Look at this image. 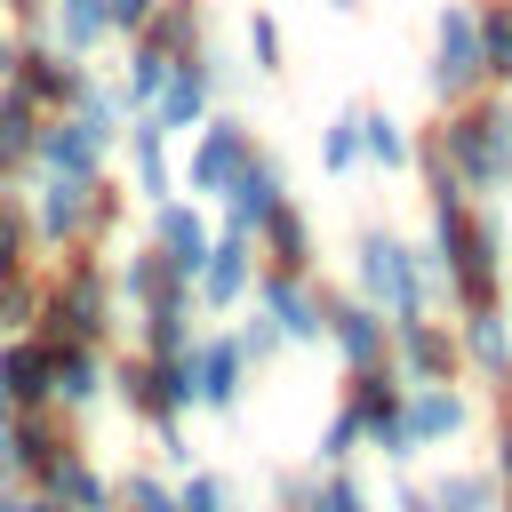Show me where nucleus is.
Returning a JSON list of instances; mask_svg holds the SVG:
<instances>
[{
    "mask_svg": "<svg viewBox=\"0 0 512 512\" xmlns=\"http://www.w3.org/2000/svg\"><path fill=\"white\" fill-rule=\"evenodd\" d=\"M472 352H480L488 376H512V344H504V312H496V304L472 312Z\"/></svg>",
    "mask_w": 512,
    "mask_h": 512,
    "instance_id": "nucleus-28",
    "label": "nucleus"
},
{
    "mask_svg": "<svg viewBox=\"0 0 512 512\" xmlns=\"http://www.w3.org/2000/svg\"><path fill=\"white\" fill-rule=\"evenodd\" d=\"M168 72H176V56H168V48H152V40L136 32V56H128V104H136V112H152V96L168 88Z\"/></svg>",
    "mask_w": 512,
    "mask_h": 512,
    "instance_id": "nucleus-21",
    "label": "nucleus"
},
{
    "mask_svg": "<svg viewBox=\"0 0 512 512\" xmlns=\"http://www.w3.org/2000/svg\"><path fill=\"white\" fill-rule=\"evenodd\" d=\"M8 64H16V40H8V32H0V80H8Z\"/></svg>",
    "mask_w": 512,
    "mask_h": 512,
    "instance_id": "nucleus-42",
    "label": "nucleus"
},
{
    "mask_svg": "<svg viewBox=\"0 0 512 512\" xmlns=\"http://www.w3.org/2000/svg\"><path fill=\"white\" fill-rule=\"evenodd\" d=\"M200 112H208V72L184 56V64L168 72V88L152 96V120H160V136H168V128H200Z\"/></svg>",
    "mask_w": 512,
    "mask_h": 512,
    "instance_id": "nucleus-10",
    "label": "nucleus"
},
{
    "mask_svg": "<svg viewBox=\"0 0 512 512\" xmlns=\"http://www.w3.org/2000/svg\"><path fill=\"white\" fill-rule=\"evenodd\" d=\"M272 344H280V328H272V320H248V336H240V352H256V360H264Z\"/></svg>",
    "mask_w": 512,
    "mask_h": 512,
    "instance_id": "nucleus-38",
    "label": "nucleus"
},
{
    "mask_svg": "<svg viewBox=\"0 0 512 512\" xmlns=\"http://www.w3.org/2000/svg\"><path fill=\"white\" fill-rule=\"evenodd\" d=\"M504 176H512V144H504Z\"/></svg>",
    "mask_w": 512,
    "mask_h": 512,
    "instance_id": "nucleus-45",
    "label": "nucleus"
},
{
    "mask_svg": "<svg viewBox=\"0 0 512 512\" xmlns=\"http://www.w3.org/2000/svg\"><path fill=\"white\" fill-rule=\"evenodd\" d=\"M72 96H80V128H88L96 144H112V128H120V96H112V88H88V80H80Z\"/></svg>",
    "mask_w": 512,
    "mask_h": 512,
    "instance_id": "nucleus-31",
    "label": "nucleus"
},
{
    "mask_svg": "<svg viewBox=\"0 0 512 512\" xmlns=\"http://www.w3.org/2000/svg\"><path fill=\"white\" fill-rule=\"evenodd\" d=\"M240 360H248V352H240L232 336L200 344V360H192V400H200V408H232V400H240Z\"/></svg>",
    "mask_w": 512,
    "mask_h": 512,
    "instance_id": "nucleus-9",
    "label": "nucleus"
},
{
    "mask_svg": "<svg viewBox=\"0 0 512 512\" xmlns=\"http://www.w3.org/2000/svg\"><path fill=\"white\" fill-rule=\"evenodd\" d=\"M400 512H432V496H416V488H400Z\"/></svg>",
    "mask_w": 512,
    "mask_h": 512,
    "instance_id": "nucleus-41",
    "label": "nucleus"
},
{
    "mask_svg": "<svg viewBox=\"0 0 512 512\" xmlns=\"http://www.w3.org/2000/svg\"><path fill=\"white\" fill-rule=\"evenodd\" d=\"M504 144H512V112H464L456 128H448V144H440V160H456L472 184H496L504 176Z\"/></svg>",
    "mask_w": 512,
    "mask_h": 512,
    "instance_id": "nucleus-2",
    "label": "nucleus"
},
{
    "mask_svg": "<svg viewBox=\"0 0 512 512\" xmlns=\"http://www.w3.org/2000/svg\"><path fill=\"white\" fill-rule=\"evenodd\" d=\"M40 480H48V496H64L72 512H104V480H96L80 456H48V464H40Z\"/></svg>",
    "mask_w": 512,
    "mask_h": 512,
    "instance_id": "nucleus-19",
    "label": "nucleus"
},
{
    "mask_svg": "<svg viewBox=\"0 0 512 512\" xmlns=\"http://www.w3.org/2000/svg\"><path fill=\"white\" fill-rule=\"evenodd\" d=\"M0 168H8V160H0Z\"/></svg>",
    "mask_w": 512,
    "mask_h": 512,
    "instance_id": "nucleus-46",
    "label": "nucleus"
},
{
    "mask_svg": "<svg viewBox=\"0 0 512 512\" xmlns=\"http://www.w3.org/2000/svg\"><path fill=\"white\" fill-rule=\"evenodd\" d=\"M104 32H112V8L104 0H56V48L64 56H88Z\"/></svg>",
    "mask_w": 512,
    "mask_h": 512,
    "instance_id": "nucleus-17",
    "label": "nucleus"
},
{
    "mask_svg": "<svg viewBox=\"0 0 512 512\" xmlns=\"http://www.w3.org/2000/svg\"><path fill=\"white\" fill-rule=\"evenodd\" d=\"M360 288H368L376 304H392V320L424 312V280H416L408 248H400V240H384V232H368V240H360Z\"/></svg>",
    "mask_w": 512,
    "mask_h": 512,
    "instance_id": "nucleus-3",
    "label": "nucleus"
},
{
    "mask_svg": "<svg viewBox=\"0 0 512 512\" xmlns=\"http://www.w3.org/2000/svg\"><path fill=\"white\" fill-rule=\"evenodd\" d=\"M8 80H16L32 104H72V88H80V64H72L64 48H16Z\"/></svg>",
    "mask_w": 512,
    "mask_h": 512,
    "instance_id": "nucleus-4",
    "label": "nucleus"
},
{
    "mask_svg": "<svg viewBox=\"0 0 512 512\" xmlns=\"http://www.w3.org/2000/svg\"><path fill=\"white\" fill-rule=\"evenodd\" d=\"M400 352H408V368H416L424 384H440V376H448V344L424 328V312H408V320H400Z\"/></svg>",
    "mask_w": 512,
    "mask_h": 512,
    "instance_id": "nucleus-26",
    "label": "nucleus"
},
{
    "mask_svg": "<svg viewBox=\"0 0 512 512\" xmlns=\"http://www.w3.org/2000/svg\"><path fill=\"white\" fill-rule=\"evenodd\" d=\"M496 464H504V472H512V424H504V448H496Z\"/></svg>",
    "mask_w": 512,
    "mask_h": 512,
    "instance_id": "nucleus-43",
    "label": "nucleus"
},
{
    "mask_svg": "<svg viewBox=\"0 0 512 512\" xmlns=\"http://www.w3.org/2000/svg\"><path fill=\"white\" fill-rule=\"evenodd\" d=\"M328 328H336V344H344V360H352V368H368V360L384 352V320H376L368 304H344Z\"/></svg>",
    "mask_w": 512,
    "mask_h": 512,
    "instance_id": "nucleus-23",
    "label": "nucleus"
},
{
    "mask_svg": "<svg viewBox=\"0 0 512 512\" xmlns=\"http://www.w3.org/2000/svg\"><path fill=\"white\" fill-rule=\"evenodd\" d=\"M464 432V400L456 392H440V384H424L408 408H400V448H424V440H456Z\"/></svg>",
    "mask_w": 512,
    "mask_h": 512,
    "instance_id": "nucleus-7",
    "label": "nucleus"
},
{
    "mask_svg": "<svg viewBox=\"0 0 512 512\" xmlns=\"http://www.w3.org/2000/svg\"><path fill=\"white\" fill-rule=\"evenodd\" d=\"M352 416H360V432H368L384 456H408V448H400V392H392V376H376V360L360 368V400H352Z\"/></svg>",
    "mask_w": 512,
    "mask_h": 512,
    "instance_id": "nucleus-6",
    "label": "nucleus"
},
{
    "mask_svg": "<svg viewBox=\"0 0 512 512\" xmlns=\"http://www.w3.org/2000/svg\"><path fill=\"white\" fill-rule=\"evenodd\" d=\"M32 136H40V104L8 80V96H0V160H24V152H32Z\"/></svg>",
    "mask_w": 512,
    "mask_h": 512,
    "instance_id": "nucleus-24",
    "label": "nucleus"
},
{
    "mask_svg": "<svg viewBox=\"0 0 512 512\" xmlns=\"http://www.w3.org/2000/svg\"><path fill=\"white\" fill-rule=\"evenodd\" d=\"M8 272H16V216L0 208V280H8Z\"/></svg>",
    "mask_w": 512,
    "mask_h": 512,
    "instance_id": "nucleus-40",
    "label": "nucleus"
},
{
    "mask_svg": "<svg viewBox=\"0 0 512 512\" xmlns=\"http://www.w3.org/2000/svg\"><path fill=\"white\" fill-rule=\"evenodd\" d=\"M176 512H232V488H224V480H208V472H192V480H184V496H176Z\"/></svg>",
    "mask_w": 512,
    "mask_h": 512,
    "instance_id": "nucleus-34",
    "label": "nucleus"
},
{
    "mask_svg": "<svg viewBox=\"0 0 512 512\" xmlns=\"http://www.w3.org/2000/svg\"><path fill=\"white\" fill-rule=\"evenodd\" d=\"M312 512H368V496H360V480H344V472H336V480L312 496Z\"/></svg>",
    "mask_w": 512,
    "mask_h": 512,
    "instance_id": "nucleus-35",
    "label": "nucleus"
},
{
    "mask_svg": "<svg viewBox=\"0 0 512 512\" xmlns=\"http://www.w3.org/2000/svg\"><path fill=\"white\" fill-rule=\"evenodd\" d=\"M104 8H112V24H128V32H136V24H144L160 0H104Z\"/></svg>",
    "mask_w": 512,
    "mask_h": 512,
    "instance_id": "nucleus-39",
    "label": "nucleus"
},
{
    "mask_svg": "<svg viewBox=\"0 0 512 512\" xmlns=\"http://www.w3.org/2000/svg\"><path fill=\"white\" fill-rule=\"evenodd\" d=\"M128 504H136V512H176V496H168L160 480H144V472H128Z\"/></svg>",
    "mask_w": 512,
    "mask_h": 512,
    "instance_id": "nucleus-37",
    "label": "nucleus"
},
{
    "mask_svg": "<svg viewBox=\"0 0 512 512\" xmlns=\"http://www.w3.org/2000/svg\"><path fill=\"white\" fill-rule=\"evenodd\" d=\"M488 504H496V480H480V472L440 480V512H488Z\"/></svg>",
    "mask_w": 512,
    "mask_h": 512,
    "instance_id": "nucleus-32",
    "label": "nucleus"
},
{
    "mask_svg": "<svg viewBox=\"0 0 512 512\" xmlns=\"http://www.w3.org/2000/svg\"><path fill=\"white\" fill-rule=\"evenodd\" d=\"M352 440H360V416L344 408V416L328 424V440H320V456H328V464H344V456H352Z\"/></svg>",
    "mask_w": 512,
    "mask_h": 512,
    "instance_id": "nucleus-36",
    "label": "nucleus"
},
{
    "mask_svg": "<svg viewBox=\"0 0 512 512\" xmlns=\"http://www.w3.org/2000/svg\"><path fill=\"white\" fill-rule=\"evenodd\" d=\"M128 296H144V304H184V296H176V272H168L160 256H128Z\"/></svg>",
    "mask_w": 512,
    "mask_h": 512,
    "instance_id": "nucleus-30",
    "label": "nucleus"
},
{
    "mask_svg": "<svg viewBox=\"0 0 512 512\" xmlns=\"http://www.w3.org/2000/svg\"><path fill=\"white\" fill-rule=\"evenodd\" d=\"M240 288H248V232L232 224V232L208 240V256H200V296H208V304H232Z\"/></svg>",
    "mask_w": 512,
    "mask_h": 512,
    "instance_id": "nucleus-11",
    "label": "nucleus"
},
{
    "mask_svg": "<svg viewBox=\"0 0 512 512\" xmlns=\"http://www.w3.org/2000/svg\"><path fill=\"white\" fill-rule=\"evenodd\" d=\"M240 160H248V128L240 120H208L200 144H192V192H224Z\"/></svg>",
    "mask_w": 512,
    "mask_h": 512,
    "instance_id": "nucleus-5",
    "label": "nucleus"
},
{
    "mask_svg": "<svg viewBox=\"0 0 512 512\" xmlns=\"http://www.w3.org/2000/svg\"><path fill=\"white\" fill-rule=\"evenodd\" d=\"M200 256H208V224H200L192 208H160V264H168L176 280H192Z\"/></svg>",
    "mask_w": 512,
    "mask_h": 512,
    "instance_id": "nucleus-14",
    "label": "nucleus"
},
{
    "mask_svg": "<svg viewBox=\"0 0 512 512\" xmlns=\"http://www.w3.org/2000/svg\"><path fill=\"white\" fill-rule=\"evenodd\" d=\"M248 56H256V72H280V24H272V8H248Z\"/></svg>",
    "mask_w": 512,
    "mask_h": 512,
    "instance_id": "nucleus-33",
    "label": "nucleus"
},
{
    "mask_svg": "<svg viewBox=\"0 0 512 512\" xmlns=\"http://www.w3.org/2000/svg\"><path fill=\"white\" fill-rule=\"evenodd\" d=\"M472 24H480V80H512V0L472 8Z\"/></svg>",
    "mask_w": 512,
    "mask_h": 512,
    "instance_id": "nucleus-18",
    "label": "nucleus"
},
{
    "mask_svg": "<svg viewBox=\"0 0 512 512\" xmlns=\"http://www.w3.org/2000/svg\"><path fill=\"white\" fill-rule=\"evenodd\" d=\"M80 216H88V176H56V168H48V184H40V232L64 240Z\"/></svg>",
    "mask_w": 512,
    "mask_h": 512,
    "instance_id": "nucleus-16",
    "label": "nucleus"
},
{
    "mask_svg": "<svg viewBox=\"0 0 512 512\" xmlns=\"http://www.w3.org/2000/svg\"><path fill=\"white\" fill-rule=\"evenodd\" d=\"M256 296H264V320H272L280 336H296V344H312V336H320V304L296 288V272H272Z\"/></svg>",
    "mask_w": 512,
    "mask_h": 512,
    "instance_id": "nucleus-12",
    "label": "nucleus"
},
{
    "mask_svg": "<svg viewBox=\"0 0 512 512\" xmlns=\"http://www.w3.org/2000/svg\"><path fill=\"white\" fill-rule=\"evenodd\" d=\"M264 232H272V256H280V272H304V264H312V232H304V216H296L288 200L264 216Z\"/></svg>",
    "mask_w": 512,
    "mask_h": 512,
    "instance_id": "nucleus-25",
    "label": "nucleus"
},
{
    "mask_svg": "<svg viewBox=\"0 0 512 512\" xmlns=\"http://www.w3.org/2000/svg\"><path fill=\"white\" fill-rule=\"evenodd\" d=\"M104 384H96V352L88 344H56L48 352V400H72V408H88Z\"/></svg>",
    "mask_w": 512,
    "mask_h": 512,
    "instance_id": "nucleus-15",
    "label": "nucleus"
},
{
    "mask_svg": "<svg viewBox=\"0 0 512 512\" xmlns=\"http://www.w3.org/2000/svg\"><path fill=\"white\" fill-rule=\"evenodd\" d=\"M320 160H328L336 176H344V168L360 160V104H344V112H336V120L320 128Z\"/></svg>",
    "mask_w": 512,
    "mask_h": 512,
    "instance_id": "nucleus-29",
    "label": "nucleus"
},
{
    "mask_svg": "<svg viewBox=\"0 0 512 512\" xmlns=\"http://www.w3.org/2000/svg\"><path fill=\"white\" fill-rule=\"evenodd\" d=\"M48 352H56V344H16V352H0V392H8V400H48Z\"/></svg>",
    "mask_w": 512,
    "mask_h": 512,
    "instance_id": "nucleus-20",
    "label": "nucleus"
},
{
    "mask_svg": "<svg viewBox=\"0 0 512 512\" xmlns=\"http://www.w3.org/2000/svg\"><path fill=\"white\" fill-rule=\"evenodd\" d=\"M224 192H232V224H240V232H256V224L280 208V168L248 152V160L232 168V184H224Z\"/></svg>",
    "mask_w": 512,
    "mask_h": 512,
    "instance_id": "nucleus-8",
    "label": "nucleus"
},
{
    "mask_svg": "<svg viewBox=\"0 0 512 512\" xmlns=\"http://www.w3.org/2000/svg\"><path fill=\"white\" fill-rule=\"evenodd\" d=\"M128 160H136V184L160 200L168 192V152H160V120H144V128H128Z\"/></svg>",
    "mask_w": 512,
    "mask_h": 512,
    "instance_id": "nucleus-27",
    "label": "nucleus"
},
{
    "mask_svg": "<svg viewBox=\"0 0 512 512\" xmlns=\"http://www.w3.org/2000/svg\"><path fill=\"white\" fill-rule=\"evenodd\" d=\"M432 88L440 96L480 88V24H472L464 0H440V24H432Z\"/></svg>",
    "mask_w": 512,
    "mask_h": 512,
    "instance_id": "nucleus-1",
    "label": "nucleus"
},
{
    "mask_svg": "<svg viewBox=\"0 0 512 512\" xmlns=\"http://www.w3.org/2000/svg\"><path fill=\"white\" fill-rule=\"evenodd\" d=\"M328 8H336V16H352V8H360V0H328Z\"/></svg>",
    "mask_w": 512,
    "mask_h": 512,
    "instance_id": "nucleus-44",
    "label": "nucleus"
},
{
    "mask_svg": "<svg viewBox=\"0 0 512 512\" xmlns=\"http://www.w3.org/2000/svg\"><path fill=\"white\" fill-rule=\"evenodd\" d=\"M32 152H40L56 176H96V160H104V144H96L80 120H56V128H40V136H32Z\"/></svg>",
    "mask_w": 512,
    "mask_h": 512,
    "instance_id": "nucleus-13",
    "label": "nucleus"
},
{
    "mask_svg": "<svg viewBox=\"0 0 512 512\" xmlns=\"http://www.w3.org/2000/svg\"><path fill=\"white\" fill-rule=\"evenodd\" d=\"M360 152H368L376 168H408V128H400L392 112H376V104H360Z\"/></svg>",
    "mask_w": 512,
    "mask_h": 512,
    "instance_id": "nucleus-22",
    "label": "nucleus"
}]
</instances>
